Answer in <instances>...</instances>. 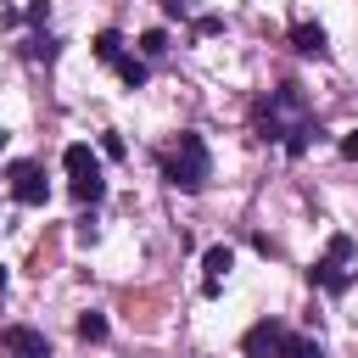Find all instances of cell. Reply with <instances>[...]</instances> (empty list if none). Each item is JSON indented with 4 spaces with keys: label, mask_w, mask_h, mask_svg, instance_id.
Instances as JSON below:
<instances>
[{
    "label": "cell",
    "mask_w": 358,
    "mask_h": 358,
    "mask_svg": "<svg viewBox=\"0 0 358 358\" xmlns=\"http://www.w3.org/2000/svg\"><path fill=\"white\" fill-rule=\"evenodd\" d=\"M252 129H257V140L285 145V157H302L313 145V134H319V117H313L302 84H280V90L252 101Z\"/></svg>",
    "instance_id": "1"
},
{
    "label": "cell",
    "mask_w": 358,
    "mask_h": 358,
    "mask_svg": "<svg viewBox=\"0 0 358 358\" xmlns=\"http://www.w3.org/2000/svg\"><path fill=\"white\" fill-rule=\"evenodd\" d=\"M291 45H296L302 56H330V39H324L319 22H296V28H291Z\"/></svg>",
    "instance_id": "9"
},
{
    "label": "cell",
    "mask_w": 358,
    "mask_h": 358,
    "mask_svg": "<svg viewBox=\"0 0 358 358\" xmlns=\"http://www.w3.org/2000/svg\"><path fill=\"white\" fill-rule=\"evenodd\" d=\"M308 280H313L319 291H330V296H341V291L352 285V268H347V257H330V252H324V257H319V263L308 268Z\"/></svg>",
    "instance_id": "7"
},
{
    "label": "cell",
    "mask_w": 358,
    "mask_h": 358,
    "mask_svg": "<svg viewBox=\"0 0 358 358\" xmlns=\"http://www.w3.org/2000/svg\"><path fill=\"white\" fill-rule=\"evenodd\" d=\"M324 252H330V257H352V235H330Z\"/></svg>",
    "instance_id": "16"
},
{
    "label": "cell",
    "mask_w": 358,
    "mask_h": 358,
    "mask_svg": "<svg viewBox=\"0 0 358 358\" xmlns=\"http://www.w3.org/2000/svg\"><path fill=\"white\" fill-rule=\"evenodd\" d=\"M78 341H106V313H78Z\"/></svg>",
    "instance_id": "12"
},
{
    "label": "cell",
    "mask_w": 358,
    "mask_h": 358,
    "mask_svg": "<svg viewBox=\"0 0 358 358\" xmlns=\"http://www.w3.org/2000/svg\"><path fill=\"white\" fill-rule=\"evenodd\" d=\"M140 50H145V56H162V50H168V34H162V28H145V34H140Z\"/></svg>",
    "instance_id": "14"
},
{
    "label": "cell",
    "mask_w": 358,
    "mask_h": 358,
    "mask_svg": "<svg viewBox=\"0 0 358 358\" xmlns=\"http://www.w3.org/2000/svg\"><path fill=\"white\" fill-rule=\"evenodd\" d=\"M56 50H62V45H56L50 34H34V39H28V62H56Z\"/></svg>",
    "instance_id": "13"
},
{
    "label": "cell",
    "mask_w": 358,
    "mask_h": 358,
    "mask_svg": "<svg viewBox=\"0 0 358 358\" xmlns=\"http://www.w3.org/2000/svg\"><path fill=\"white\" fill-rule=\"evenodd\" d=\"M162 179L173 185V190H185V196H196L207 179H213V157H207V140L201 134H179L168 151H162Z\"/></svg>",
    "instance_id": "2"
},
{
    "label": "cell",
    "mask_w": 358,
    "mask_h": 358,
    "mask_svg": "<svg viewBox=\"0 0 358 358\" xmlns=\"http://www.w3.org/2000/svg\"><path fill=\"white\" fill-rule=\"evenodd\" d=\"M62 168H67V185H73V196L78 201H101L106 196V179H101V157L90 151V145H67L62 151Z\"/></svg>",
    "instance_id": "3"
},
{
    "label": "cell",
    "mask_w": 358,
    "mask_h": 358,
    "mask_svg": "<svg viewBox=\"0 0 358 358\" xmlns=\"http://www.w3.org/2000/svg\"><path fill=\"white\" fill-rule=\"evenodd\" d=\"M101 151L106 157H123V134H101Z\"/></svg>",
    "instance_id": "18"
},
{
    "label": "cell",
    "mask_w": 358,
    "mask_h": 358,
    "mask_svg": "<svg viewBox=\"0 0 358 358\" xmlns=\"http://www.w3.org/2000/svg\"><path fill=\"white\" fill-rule=\"evenodd\" d=\"M45 17H50V0H34V6H28V22H34V28H45Z\"/></svg>",
    "instance_id": "17"
},
{
    "label": "cell",
    "mask_w": 358,
    "mask_h": 358,
    "mask_svg": "<svg viewBox=\"0 0 358 358\" xmlns=\"http://www.w3.org/2000/svg\"><path fill=\"white\" fill-rule=\"evenodd\" d=\"M112 67H117V78H123L129 90H140V84H145V62H140V56H129V50H123Z\"/></svg>",
    "instance_id": "11"
},
{
    "label": "cell",
    "mask_w": 358,
    "mask_h": 358,
    "mask_svg": "<svg viewBox=\"0 0 358 358\" xmlns=\"http://www.w3.org/2000/svg\"><path fill=\"white\" fill-rule=\"evenodd\" d=\"M117 56H123V34L117 28H101L95 34V62H117Z\"/></svg>",
    "instance_id": "10"
},
{
    "label": "cell",
    "mask_w": 358,
    "mask_h": 358,
    "mask_svg": "<svg viewBox=\"0 0 358 358\" xmlns=\"http://www.w3.org/2000/svg\"><path fill=\"white\" fill-rule=\"evenodd\" d=\"M285 358H324V347H319V341H313V336H296V341H291V352H285Z\"/></svg>",
    "instance_id": "15"
},
{
    "label": "cell",
    "mask_w": 358,
    "mask_h": 358,
    "mask_svg": "<svg viewBox=\"0 0 358 358\" xmlns=\"http://www.w3.org/2000/svg\"><path fill=\"white\" fill-rule=\"evenodd\" d=\"M0 285H6V268H0Z\"/></svg>",
    "instance_id": "20"
},
{
    "label": "cell",
    "mask_w": 358,
    "mask_h": 358,
    "mask_svg": "<svg viewBox=\"0 0 358 358\" xmlns=\"http://www.w3.org/2000/svg\"><path fill=\"white\" fill-rule=\"evenodd\" d=\"M341 157H352V162H358V129H352V134H341Z\"/></svg>",
    "instance_id": "19"
},
{
    "label": "cell",
    "mask_w": 358,
    "mask_h": 358,
    "mask_svg": "<svg viewBox=\"0 0 358 358\" xmlns=\"http://www.w3.org/2000/svg\"><path fill=\"white\" fill-rule=\"evenodd\" d=\"M291 341H296V336H291L280 319H257V324L246 330L241 352H246V358H285V352H291Z\"/></svg>",
    "instance_id": "5"
},
{
    "label": "cell",
    "mask_w": 358,
    "mask_h": 358,
    "mask_svg": "<svg viewBox=\"0 0 358 358\" xmlns=\"http://www.w3.org/2000/svg\"><path fill=\"white\" fill-rule=\"evenodd\" d=\"M201 268H207V280H201V291H207V296H218V285H224V274L235 268V252H229V246H207V252H201Z\"/></svg>",
    "instance_id": "8"
},
{
    "label": "cell",
    "mask_w": 358,
    "mask_h": 358,
    "mask_svg": "<svg viewBox=\"0 0 358 358\" xmlns=\"http://www.w3.org/2000/svg\"><path fill=\"white\" fill-rule=\"evenodd\" d=\"M0 358H50V341L34 324H6L0 330Z\"/></svg>",
    "instance_id": "6"
},
{
    "label": "cell",
    "mask_w": 358,
    "mask_h": 358,
    "mask_svg": "<svg viewBox=\"0 0 358 358\" xmlns=\"http://www.w3.org/2000/svg\"><path fill=\"white\" fill-rule=\"evenodd\" d=\"M6 185H11V196H17L22 207H45V201H50V185H45V168H39L34 157H17V162L6 168Z\"/></svg>",
    "instance_id": "4"
},
{
    "label": "cell",
    "mask_w": 358,
    "mask_h": 358,
    "mask_svg": "<svg viewBox=\"0 0 358 358\" xmlns=\"http://www.w3.org/2000/svg\"><path fill=\"white\" fill-rule=\"evenodd\" d=\"M0 145H6V129H0Z\"/></svg>",
    "instance_id": "21"
}]
</instances>
